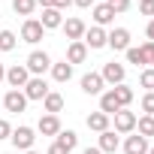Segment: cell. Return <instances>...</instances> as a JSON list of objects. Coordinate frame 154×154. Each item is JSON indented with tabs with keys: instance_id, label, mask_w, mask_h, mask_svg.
Instances as JSON below:
<instances>
[{
	"instance_id": "1",
	"label": "cell",
	"mask_w": 154,
	"mask_h": 154,
	"mask_svg": "<svg viewBox=\"0 0 154 154\" xmlns=\"http://www.w3.org/2000/svg\"><path fill=\"white\" fill-rule=\"evenodd\" d=\"M45 69H51V60H48V54H45V51H30V54H27V72H36V75H42Z\"/></svg>"
},
{
	"instance_id": "2",
	"label": "cell",
	"mask_w": 154,
	"mask_h": 154,
	"mask_svg": "<svg viewBox=\"0 0 154 154\" xmlns=\"http://www.w3.org/2000/svg\"><path fill=\"white\" fill-rule=\"evenodd\" d=\"M9 139H12V145H15L18 151H30L36 136H33V130H30V127H18V130H12V136H9Z\"/></svg>"
},
{
	"instance_id": "3",
	"label": "cell",
	"mask_w": 154,
	"mask_h": 154,
	"mask_svg": "<svg viewBox=\"0 0 154 154\" xmlns=\"http://www.w3.org/2000/svg\"><path fill=\"white\" fill-rule=\"evenodd\" d=\"M6 82L12 85V91H18V88H24L27 82H30V72H27V66H9L6 69Z\"/></svg>"
},
{
	"instance_id": "4",
	"label": "cell",
	"mask_w": 154,
	"mask_h": 154,
	"mask_svg": "<svg viewBox=\"0 0 154 154\" xmlns=\"http://www.w3.org/2000/svg\"><path fill=\"white\" fill-rule=\"evenodd\" d=\"M24 97H27V100H45V97H48L45 79H39V75H36V79H30V82L24 85Z\"/></svg>"
},
{
	"instance_id": "5",
	"label": "cell",
	"mask_w": 154,
	"mask_h": 154,
	"mask_svg": "<svg viewBox=\"0 0 154 154\" xmlns=\"http://www.w3.org/2000/svg\"><path fill=\"white\" fill-rule=\"evenodd\" d=\"M106 45H112L115 51H127V48H130V30H127V27H115V30L109 33Z\"/></svg>"
},
{
	"instance_id": "6",
	"label": "cell",
	"mask_w": 154,
	"mask_h": 154,
	"mask_svg": "<svg viewBox=\"0 0 154 154\" xmlns=\"http://www.w3.org/2000/svg\"><path fill=\"white\" fill-rule=\"evenodd\" d=\"M42 33H45V27H42L36 18H27L24 27H21V39H24V42H39Z\"/></svg>"
},
{
	"instance_id": "7",
	"label": "cell",
	"mask_w": 154,
	"mask_h": 154,
	"mask_svg": "<svg viewBox=\"0 0 154 154\" xmlns=\"http://www.w3.org/2000/svg\"><path fill=\"white\" fill-rule=\"evenodd\" d=\"M60 27H63V33H66V39H72V42H79V39L85 36V30H88L82 18H66V21H63Z\"/></svg>"
},
{
	"instance_id": "8",
	"label": "cell",
	"mask_w": 154,
	"mask_h": 154,
	"mask_svg": "<svg viewBox=\"0 0 154 154\" xmlns=\"http://www.w3.org/2000/svg\"><path fill=\"white\" fill-rule=\"evenodd\" d=\"M100 75H103V82H109V85H124V66H121V63H115V60H112V63H106Z\"/></svg>"
},
{
	"instance_id": "9",
	"label": "cell",
	"mask_w": 154,
	"mask_h": 154,
	"mask_svg": "<svg viewBox=\"0 0 154 154\" xmlns=\"http://www.w3.org/2000/svg\"><path fill=\"white\" fill-rule=\"evenodd\" d=\"M3 106H6V112H24V106H27L24 91H9L3 97Z\"/></svg>"
},
{
	"instance_id": "10",
	"label": "cell",
	"mask_w": 154,
	"mask_h": 154,
	"mask_svg": "<svg viewBox=\"0 0 154 154\" xmlns=\"http://www.w3.org/2000/svg\"><path fill=\"white\" fill-rule=\"evenodd\" d=\"M115 130H118V133H130V130H136V115L127 112V109L115 112Z\"/></svg>"
},
{
	"instance_id": "11",
	"label": "cell",
	"mask_w": 154,
	"mask_h": 154,
	"mask_svg": "<svg viewBox=\"0 0 154 154\" xmlns=\"http://www.w3.org/2000/svg\"><path fill=\"white\" fill-rule=\"evenodd\" d=\"M94 21H97V27L112 24V21H115V9H112L109 3H94Z\"/></svg>"
},
{
	"instance_id": "12",
	"label": "cell",
	"mask_w": 154,
	"mask_h": 154,
	"mask_svg": "<svg viewBox=\"0 0 154 154\" xmlns=\"http://www.w3.org/2000/svg\"><path fill=\"white\" fill-rule=\"evenodd\" d=\"M106 39H109V33H106L103 27H91V30H85V45H88V48H103Z\"/></svg>"
},
{
	"instance_id": "13",
	"label": "cell",
	"mask_w": 154,
	"mask_h": 154,
	"mask_svg": "<svg viewBox=\"0 0 154 154\" xmlns=\"http://www.w3.org/2000/svg\"><path fill=\"white\" fill-rule=\"evenodd\" d=\"M124 154H148V139L145 136H127V142H124Z\"/></svg>"
},
{
	"instance_id": "14",
	"label": "cell",
	"mask_w": 154,
	"mask_h": 154,
	"mask_svg": "<svg viewBox=\"0 0 154 154\" xmlns=\"http://www.w3.org/2000/svg\"><path fill=\"white\" fill-rule=\"evenodd\" d=\"M82 91L91 94V97L100 94V91H103V75H100V72H88V75H82Z\"/></svg>"
},
{
	"instance_id": "15",
	"label": "cell",
	"mask_w": 154,
	"mask_h": 154,
	"mask_svg": "<svg viewBox=\"0 0 154 154\" xmlns=\"http://www.w3.org/2000/svg\"><path fill=\"white\" fill-rule=\"evenodd\" d=\"M88 57V45L79 39V42H69V48H66V63H82Z\"/></svg>"
},
{
	"instance_id": "16",
	"label": "cell",
	"mask_w": 154,
	"mask_h": 154,
	"mask_svg": "<svg viewBox=\"0 0 154 154\" xmlns=\"http://www.w3.org/2000/svg\"><path fill=\"white\" fill-rule=\"evenodd\" d=\"M39 24L45 27V30H51V27H60L63 24V15H60V9H42V18H39Z\"/></svg>"
},
{
	"instance_id": "17",
	"label": "cell",
	"mask_w": 154,
	"mask_h": 154,
	"mask_svg": "<svg viewBox=\"0 0 154 154\" xmlns=\"http://www.w3.org/2000/svg\"><path fill=\"white\" fill-rule=\"evenodd\" d=\"M39 133H42V136H57V133H60L57 115H42V118H39Z\"/></svg>"
},
{
	"instance_id": "18",
	"label": "cell",
	"mask_w": 154,
	"mask_h": 154,
	"mask_svg": "<svg viewBox=\"0 0 154 154\" xmlns=\"http://www.w3.org/2000/svg\"><path fill=\"white\" fill-rule=\"evenodd\" d=\"M103 154H112V151H118V136H115V130H103L100 133V145H97Z\"/></svg>"
},
{
	"instance_id": "19",
	"label": "cell",
	"mask_w": 154,
	"mask_h": 154,
	"mask_svg": "<svg viewBox=\"0 0 154 154\" xmlns=\"http://www.w3.org/2000/svg\"><path fill=\"white\" fill-rule=\"evenodd\" d=\"M69 75H72V63H66V60L51 63V79L54 82H69Z\"/></svg>"
},
{
	"instance_id": "20",
	"label": "cell",
	"mask_w": 154,
	"mask_h": 154,
	"mask_svg": "<svg viewBox=\"0 0 154 154\" xmlns=\"http://www.w3.org/2000/svg\"><path fill=\"white\" fill-rule=\"evenodd\" d=\"M112 94H115V100H118V106H121V109H127V106L133 103V88H127V85H115V88H112Z\"/></svg>"
},
{
	"instance_id": "21",
	"label": "cell",
	"mask_w": 154,
	"mask_h": 154,
	"mask_svg": "<svg viewBox=\"0 0 154 154\" xmlns=\"http://www.w3.org/2000/svg\"><path fill=\"white\" fill-rule=\"evenodd\" d=\"M100 112H106V115L121 112V106H118V100H115V94H112V91H106V94L100 97Z\"/></svg>"
},
{
	"instance_id": "22",
	"label": "cell",
	"mask_w": 154,
	"mask_h": 154,
	"mask_svg": "<svg viewBox=\"0 0 154 154\" xmlns=\"http://www.w3.org/2000/svg\"><path fill=\"white\" fill-rule=\"evenodd\" d=\"M88 127L97 130V133L109 130V115H106V112H94V115H88Z\"/></svg>"
},
{
	"instance_id": "23",
	"label": "cell",
	"mask_w": 154,
	"mask_h": 154,
	"mask_svg": "<svg viewBox=\"0 0 154 154\" xmlns=\"http://www.w3.org/2000/svg\"><path fill=\"white\" fill-rule=\"evenodd\" d=\"M57 145H60L63 151H72L75 145H79V136H75L72 130H60V133H57Z\"/></svg>"
},
{
	"instance_id": "24",
	"label": "cell",
	"mask_w": 154,
	"mask_h": 154,
	"mask_svg": "<svg viewBox=\"0 0 154 154\" xmlns=\"http://www.w3.org/2000/svg\"><path fill=\"white\" fill-rule=\"evenodd\" d=\"M60 109H63V97L54 94V91H48V97H45V112H48V115H57Z\"/></svg>"
},
{
	"instance_id": "25",
	"label": "cell",
	"mask_w": 154,
	"mask_h": 154,
	"mask_svg": "<svg viewBox=\"0 0 154 154\" xmlns=\"http://www.w3.org/2000/svg\"><path fill=\"white\" fill-rule=\"evenodd\" d=\"M136 127H139V136H154V115H145V118H139L136 121Z\"/></svg>"
},
{
	"instance_id": "26",
	"label": "cell",
	"mask_w": 154,
	"mask_h": 154,
	"mask_svg": "<svg viewBox=\"0 0 154 154\" xmlns=\"http://www.w3.org/2000/svg\"><path fill=\"white\" fill-rule=\"evenodd\" d=\"M15 42H18V39H15L12 30H0V51H12Z\"/></svg>"
},
{
	"instance_id": "27",
	"label": "cell",
	"mask_w": 154,
	"mask_h": 154,
	"mask_svg": "<svg viewBox=\"0 0 154 154\" xmlns=\"http://www.w3.org/2000/svg\"><path fill=\"white\" fill-rule=\"evenodd\" d=\"M33 6H36V0H12V9H15L18 15H30Z\"/></svg>"
},
{
	"instance_id": "28",
	"label": "cell",
	"mask_w": 154,
	"mask_h": 154,
	"mask_svg": "<svg viewBox=\"0 0 154 154\" xmlns=\"http://www.w3.org/2000/svg\"><path fill=\"white\" fill-rule=\"evenodd\" d=\"M139 82H142V88L154 91V66H151V69H142V75H139Z\"/></svg>"
},
{
	"instance_id": "29",
	"label": "cell",
	"mask_w": 154,
	"mask_h": 154,
	"mask_svg": "<svg viewBox=\"0 0 154 154\" xmlns=\"http://www.w3.org/2000/svg\"><path fill=\"white\" fill-rule=\"evenodd\" d=\"M127 60L136 63V66H145V57H142V48H127Z\"/></svg>"
},
{
	"instance_id": "30",
	"label": "cell",
	"mask_w": 154,
	"mask_h": 154,
	"mask_svg": "<svg viewBox=\"0 0 154 154\" xmlns=\"http://www.w3.org/2000/svg\"><path fill=\"white\" fill-rule=\"evenodd\" d=\"M142 112H145V115H154V91H148V94L142 97Z\"/></svg>"
},
{
	"instance_id": "31",
	"label": "cell",
	"mask_w": 154,
	"mask_h": 154,
	"mask_svg": "<svg viewBox=\"0 0 154 154\" xmlns=\"http://www.w3.org/2000/svg\"><path fill=\"white\" fill-rule=\"evenodd\" d=\"M142 57H145V66H148V63L154 66V42H145V45H142Z\"/></svg>"
},
{
	"instance_id": "32",
	"label": "cell",
	"mask_w": 154,
	"mask_h": 154,
	"mask_svg": "<svg viewBox=\"0 0 154 154\" xmlns=\"http://www.w3.org/2000/svg\"><path fill=\"white\" fill-rule=\"evenodd\" d=\"M139 12H142V15H154V0H142V3H139Z\"/></svg>"
},
{
	"instance_id": "33",
	"label": "cell",
	"mask_w": 154,
	"mask_h": 154,
	"mask_svg": "<svg viewBox=\"0 0 154 154\" xmlns=\"http://www.w3.org/2000/svg\"><path fill=\"white\" fill-rule=\"evenodd\" d=\"M12 136V127H9V121H3L0 118V139H9Z\"/></svg>"
},
{
	"instance_id": "34",
	"label": "cell",
	"mask_w": 154,
	"mask_h": 154,
	"mask_svg": "<svg viewBox=\"0 0 154 154\" xmlns=\"http://www.w3.org/2000/svg\"><path fill=\"white\" fill-rule=\"evenodd\" d=\"M112 9H115V15H118V12H127V9H130V0H115Z\"/></svg>"
},
{
	"instance_id": "35",
	"label": "cell",
	"mask_w": 154,
	"mask_h": 154,
	"mask_svg": "<svg viewBox=\"0 0 154 154\" xmlns=\"http://www.w3.org/2000/svg\"><path fill=\"white\" fill-rule=\"evenodd\" d=\"M72 3H75V6H82V9H88V6L97 3V0H72Z\"/></svg>"
},
{
	"instance_id": "36",
	"label": "cell",
	"mask_w": 154,
	"mask_h": 154,
	"mask_svg": "<svg viewBox=\"0 0 154 154\" xmlns=\"http://www.w3.org/2000/svg\"><path fill=\"white\" fill-rule=\"evenodd\" d=\"M48 154H69V151H63V148H60V145H57V142H54V145H51V148H48Z\"/></svg>"
},
{
	"instance_id": "37",
	"label": "cell",
	"mask_w": 154,
	"mask_h": 154,
	"mask_svg": "<svg viewBox=\"0 0 154 154\" xmlns=\"http://www.w3.org/2000/svg\"><path fill=\"white\" fill-rule=\"evenodd\" d=\"M69 3H72V0H54V9H66Z\"/></svg>"
},
{
	"instance_id": "38",
	"label": "cell",
	"mask_w": 154,
	"mask_h": 154,
	"mask_svg": "<svg viewBox=\"0 0 154 154\" xmlns=\"http://www.w3.org/2000/svg\"><path fill=\"white\" fill-rule=\"evenodd\" d=\"M36 3H39L42 9H51V6H54V0H36Z\"/></svg>"
},
{
	"instance_id": "39",
	"label": "cell",
	"mask_w": 154,
	"mask_h": 154,
	"mask_svg": "<svg viewBox=\"0 0 154 154\" xmlns=\"http://www.w3.org/2000/svg\"><path fill=\"white\" fill-rule=\"evenodd\" d=\"M82 154H103V151H100V148H85Z\"/></svg>"
},
{
	"instance_id": "40",
	"label": "cell",
	"mask_w": 154,
	"mask_h": 154,
	"mask_svg": "<svg viewBox=\"0 0 154 154\" xmlns=\"http://www.w3.org/2000/svg\"><path fill=\"white\" fill-rule=\"evenodd\" d=\"M3 79H6V69H3V63H0V85H3Z\"/></svg>"
},
{
	"instance_id": "41",
	"label": "cell",
	"mask_w": 154,
	"mask_h": 154,
	"mask_svg": "<svg viewBox=\"0 0 154 154\" xmlns=\"http://www.w3.org/2000/svg\"><path fill=\"white\" fill-rule=\"evenodd\" d=\"M24 154H36V151H33V148H30V151H24Z\"/></svg>"
},
{
	"instance_id": "42",
	"label": "cell",
	"mask_w": 154,
	"mask_h": 154,
	"mask_svg": "<svg viewBox=\"0 0 154 154\" xmlns=\"http://www.w3.org/2000/svg\"><path fill=\"white\" fill-rule=\"evenodd\" d=\"M106 3H109V6H112V3H115V0H106Z\"/></svg>"
},
{
	"instance_id": "43",
	"label": "cell",
	"mask_w": 154,
	"mask_h": 154,
	"mask_svg": "<svg viewBox=\"0 0 154 154\" xmlns=\"http://www.w3.org/2000/svg\"><path fill=\"white\" fill-rule=\"evenodd\" d=\"M148 154H154V148H148Z\"/></svg>"
}]
</instances>
